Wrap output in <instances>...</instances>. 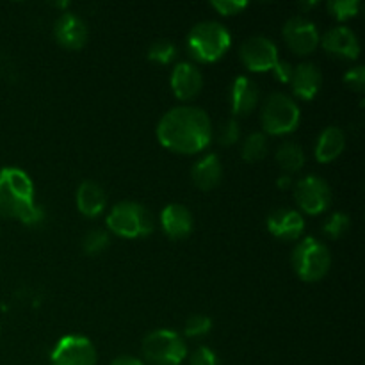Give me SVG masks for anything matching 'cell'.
I'll return each mask as SVG.
<instances>
[{
	"label": "cell",
	"mask_w": 365,
	"mask_h": 365,
	"mask_svg": "<svg viewBox=\"0 0 365 365\" xmlns=\"http://www.w3.org/2000/svg\"><path fill=\"white\" fill-rule=\"evenodd\" d=\"M155 132L160 146L182 155L203 152L212 139L209 116L203 109L192 106H178L168 110Z\"/></svg>",
	"instance_id": "obj_1"
},
{
	"label": "cell",
	"mask_w": 365,
	"mask_h": 365,
	"mask_svg": "<svg viewBox=\"0 0 365 365\" xmlns=\"http://www.w3.org/2000/svg\"><path fill=\"white\" fill-rule=\"evenodd\" d=\"M34 184L21 168L0 170V216L25 223L34 210Z\"/></svg>",
	"instance_id": "obj_2"
},
{
	"label": "cell",
	"mask_w": 365,
	"mask_h": 365,
	"mask_svg": "<svg viewBox=\"0 0 365 365\" xmlns=\"http://www.w3.org/2000/svg\"><path fill=\"white\" fill-rule=\"evenodd\" d=\"M232 45V36L220 21H202L187 36V50L198 63H216Z\"/></svg>",
	"instance_id": "obj_3"
},
{
	"label": "cell",
	"mask_w": 365,
	"mask_h": 365,
	"mask_svg": "<svg viewBox=\"0 0 365 365\" xmlns=\"http://www.w3.org/2000/svg\"><path fill=\"white\" fill-rule=\"evenodd\" d=\"M107 227L123 239H141L153 232V217L141 203L120 202L110 209Z\"/></svg>",
	"instance_id": "obj_4"
},
{
	"label": "cell",
	"mask_w": 365,
	"mask_h": 365,
	"mask_svg": "<svg viewBox=\"0 0 365 365\" xmlns=\"http://www.w3.org/2000/svg\"><path fill=\"white\" fill-rule=\"evenodd\" d=\"M292 267L307 284L323 280L331 267V253L316 237H305L292 252Z\"/></svg>",
	"instance_id": "obj_5"
},
{
	"label": "cell",
	"mask_w": 365,
	"mask_h": 365,
	"mask_svg": "<svg viewBox=\"0 0 365 365\" xmlns=\"http://www.w3.org/2000/svg\"><path fill=\"white\" fill-rule=\"evenodd\" d=\"M141 351L150 365H180L187 356V346L173 330H153L143 339Z\"/></svg>",
	"instance_id": "obj_6"
},
{
	"label": "cell",
	"mask_w": 365,
	"mask_h": 365,
	"mask_svg": "<svg viewBox=\"0 0 365 365\" xmlns=\"http://www.w3.org/2000/svg\"><path fill=\"white\" fill-rule=\"evenodd\" d=\"M302 113L291 96L273 93L262 107V127L269 135L291 134L298 128Z\"/></svg>",
	"instance_id": "obj_7"
},
{
	"label": "cell",
	"mask_w": 365,
	"mask_h": 365,
	"mask_svg": "<svg viewBox=\"0 0 365 365\" xmlns=\"http://www.w3.org/2000/svg\"><path fill=\"white\" fill-rule=\"evenodd\" d=\"M294 198L303 212L317 216L331 205V189L321 177L309 175L294 185Z\"/></svg>",
	"instance_id": "obj_8"
},
{
	"label": "cell",
	"mask_w": 365,
	"mask_h": 365,
	"mask_svg": "<svg viewBox=\"0 0 365 365\" xmlns=\"http://www.w3.org/2000/svg\"><path fill=\"white\" fill-rule=\"evenodd\" d=\"M52 365H96V349L84 335H64L50 353Z\"/></svg>",
	"instance_id": "obj_9"
},
{
	"label": "cell",
	"mask_w": 365,
	"mask_h": 365,
	"mask_svg": "<svg viewBox=\"0 0 365 365\" xmlns=\"http://www.w3.org/2000/svg\"><path fill=\"white\" fill-rule=\"evenodd\" d=\"M239 56L250 71H269L280 61L277 45L266 36H253L246 39L241 45Z\"/></svg>",
	"instance_id": "obj_10"
},
{
	"label": "cell",
	"mask_w": 365,
	"mask_h": 365,
	"mask_svg": "<svg viewBox=\"0 0 365 365\" xmlns=\"http://www.w3.org/2000/svg\"><path fill=\"white\" fill-rule=\"evenodd\" d=\"M284 39L289 48L298 56H309L317 48L321 34L316 24L305 16H292L284 25Z\"/></svg>",
	"instance_id": "obj_11"
},
{
	"label": "cell",
	"mask_w": 365,
	"mask_h": 365,
	"mask_svg": "<svg viewBox=\"0 0 365 365\" xmlns=\"http://www.w3.org/2000/svg\"><path fill=\"white\" fill-rule=\"evenodd\" d=\"M57 43L68 50H81L88 43L89 31L86 21L75 13H63L53 24Z\"/></svg>",
	"instance_id": "obj_12"
},
{
	"label": "cell",
	"mask_w": 365,
	"mask_h": 365,
	"mask_svg": "<svg viewBox=\"0 0 365 365\" xmlns=\"http://www.w3.org/2000/svg\"><path fill=\"white\" fill-rule=\"evenodd\" d=\"M160 227L171 241H184L195 227L191 210L182 203H170L160 212Z\"/></svg>",
	"instance_id": "obj_13"
},
{
	"label": "cell",
	"mask_w": 365,
	"mask_h": 365,
	"mask_svg": "<svg viewBox=\"0 0 365 365\" xmlns=\"http://www.w3.org/2000/svg\"><path fill=\"white\" fill-rule=\"evenodd\" d=\"M267 230L282 241H296L305 230V220L298 210L277 209L267 216Z\"/></svg>",
	"instance_id": "obj_14"
},
{
	"label": "cell",
	"mask_w": 365,
	"mask_h": 365,
	"mask_svg": "<svg viewBox=\"0 0 365 365\" xmlns=\"http://www.w3.org/2000/svg\"><path fill=\"white\" fill-rule=\"evenodd\" d=\"M321 45L331 56L344 57V59H356L360 56V43L355 32L349 27H334L327 31L321 39Z\"/></svg>",
	"instance_id": "obj_15"
},
{
	"label": "cell",
	"mask_w": 365,
	"mask_h": 365,
	"mask_svg": "<svg viewBox=\"0 0 365 365\" xmlns=\"http://www.w3.org/2000/svg\"><path fill=\"white\" fill-rule=\"evenodd\" d=\"M171 89L178 100H191L202 91V71L191 63H178L171 71Z\"/></svg>",
	"instance_id": "obj_16"
},
{
	"label": "cell",
	"mask_w": 365,
	"mask_h": 365,
	"mask_svg": "<svg viewBox=\"0 0 365 365\" xmlns=\"http://www.w3.org/2000/svg\"><path fill=\"white\" fill-rule=\"evenodd\" d=\"M75 203L82 216L86 217H98L107 207V195L102 185L93 180H84L77 189L75 195Z\"/></svg>",
	"instance_id": "obj_17"
},
{
	"label": "cell",
	"mask_w": 365,
	"mask_h": 365,
	"mask_svg": "<svg viewBox=\"0 0 365 365\" xmlns=\"http://www.w3.org/2000/svg\"><path fill=\"white\" fill-rule=\"evenodd\" d=\"M321 84H323V75H321V70L314 63H302L294 68L291 86L298 98H316V95L321 89Z\"/></svg>",
	"instance_id": "obj_18"
},
{
	"label": "cell",
	"mask_w": 365,
	"mask_h": 365,
	"mask_svg": "<svg viewBox=\"0 0 365 365\" xmlns=\"http://www.w3.org/2000/svg\"><path fill=\"white\" fill-rule=\"evenodd\" d=\"M230 103L232 114L235 116H246L248 113H252L259 103V88L255 86V82L245 75L235 78L232 84Z\"/></svg>",
	"instance_id": "obj_19"
},
{
	"label": "cell",
	"mask_w": 365,
	"mask_h": 365,
	"mask_svg": "<svg viewBox=\"0 0 365 365\" xmlns=\"http://www.w3.org/2000/svg\"><path fill=\"white\" fill-rule=\"evenodd\" d=\"M191 177L196 187L202 189V191H212L214 187L220 185L221 178H223V164H221L220 157L216 153L203 155L192 166Z\"/></svg>",
	"instance_id": "obj_20"
},
{
	"label": "cell",
	"mask_w": 365,
	"mask_h": 365,
	"mask_svg": "<svg viewBox=\"0 0 365 365\" xmlns=\"http://www.w3.org/2000/svg\"><path fill=\"white\" fill-rule=\"evenodd\" d=\"M346 148V135L339 127H328L319 134L316 143V159L317 163L328 164L334 163Z\"/></svg>",
	"instance_id": "obj_21"
},
{
	"label": "cell",
	"mask_w": 365,
	"mask_h": 365,
	"mask_svg": "<svg viewBox=\"0 0 365 365\" xmlns=\"http://www.w3.org/2000/svg\"><path fill=\"white\" fill-rule=\"evenodd\" d=\"M277 163L287 173H298L305 166V152L294 141H285L277 150Z\"/></svg>",
	"instance_id": "obj_22"
},
{
	"label": "cell",
	"mask_w": 365,
	"mask_h": 365,
	"mask_svg": "<svg viewBox=\"0 0 365 365\" xmlns=\"http://www.w3.org/2000/svg\"><path fill=\"white\" fill-rule=\"evenodd\" d=\"M267 153V139L262 132H253L242 143L241 155L246 163H259Z\"/></svg>",
	"instance_id": "obj_23"
},
{
	"label": "cell",
	"mask_w": 365,
	"mask_h": 365,
	"mask_svg": "<svg viewBox=\"0 0 365 365\" xmlns=\"http://www.w3.org/2000/svg\"><path fill=\"white\" fill-rule=\"evenodd\" d=\"M110 245L109 232L100 230V228H95V230H89L88 234L82 239V250L88 255H100L102 252H106Z\"/></svg>",
	"instance_id": "obj_24"
},
{
	"label": "cell",
	"mask_w": 365,
	"mask_h": 365,
	"mask_svg": "<svg viewBox=\"0 0 365 365\" xmlns=\"http://www.w3.org/2000/svg\"><path fill=\"white\" fill-rule=\"evenodd\" d=\"M148 59L155 64H170L173 63L177 57V46L175 43L168 41V39H159V41L152 43L148 48Z\"/></svg>",
	"instance_id": "obj_25"
},
{
	"label": "cell",
	"mask_w": 365,
	"mask_h": 365,
	"mask_svg": "<svg viewBox=\"0 0 365 365\" xmlns=\"http://www.w3.org/2000/svg\"><path fill=\"white\" fill-rule=\"evenodd\" d=\"M349 227H351V220H349L348 214L335 212L324 221L323 234L328 239H341L349 230Z\"/></svg>",
	"instance_id": "obj_26"
},
{
	"label": "cell",
	"mask_w": 365,
	"mask_h": 365,
	"mask_svg": "<svg viewBox=\"0 0 365 365\" xmlns=\"http://www.w3.org/2000/svg\"><path fill=\"white\" fill-rule=\"evenodd\" d=\"M210 330H212V319L209 316H203V314H195L185 321L184 334L191 339L205 337Z\"/></svg>",
	"instance_id": "obj_27"
},
{
	"label": "cell",
	"mask_w": 365,
	"mask_h": 365,
	"mask_svg": "<svg viewBox=\"0 0 365 365\" xmlns=\"http://www.w3.org/2000/svg\"><path fill=\"white\" fill-rule=\"evenodd\" d=\"M360 6H362V4H360L359 0H330V2H328V11H330L337 20L346 21L359 14Z\"/></svg>",
	"instance_id": "obj_28"
},
{
	"label": "cell",
	"mask_w": 365,
	"mask_h": 365,
	"mask_svg": "<svg viewBox=\"0 0 365 365\" xmlns=\"http://www.w3.org/2000/svg\"><path fill=\"white\" fill-rule=\"evenodd\" d=\"M239 135H241V128H239L237 120H228L227 123L221 125L217 141L221 146H232L239 141Z\"/></svg>",
	"instance_id": "obj_29"
},
{
	"label": "cell",
	"mask_w": 365,
	"mask_h": 365,
	"mask_svg": "<svg viewBox=\"0 0 365 365\" xmlns=\"http://www.w3.org/2000/svg\"><path fill=\"white\" fill-rule=\"evenodd\" d=\"M210 6L223 16H234V14L245 11L248 7V2H245V0H216Z\"/></svg>",
	"instance_id": "obj_30"
},
{
	"label": "cell",
	"mask_w": 365,
	"mask_h": 365,
	"mask_svg": "<svg viewBox=\"0 0 365 365\" xmlns=\"http://www.w3.org/2000/svg\"><path fill=\"white\" fill-rule=\"evenodd\" d=\"M189 364L191 365H221L216 353H214L210 348H207V346H200V348H196L195 353L191 355V359H189Z\"/></svg>",
	"instance_id": "obj_31"
},
{
	"label": "cell",
	"mask_w": 365,
	"mask_h": 365,
	"mask_svg": "<svg viewBox=\"0 0 365 365\" xmlns=\"http://www.w3.org/2000/svg\"><path fill=\"white\" fill-rule=\"evenodd\" d=\"M344 82L348 88L353 89V91L362 93L365 88V68L356 66V68H351L349 71H346Z\"/></svg>",
	"instance_id": "obj_32"
},
{
	"label": "cell",
	"mask_w": 365,
	"mask_h": 365,
	"mask_svg": "<svg viewBox=\"0 0 365 365\" xmlns=\"http://www.w3.org/2000/svg\"><path fill=\"white\" fill-rule=\"evenodd\" d=\"M273 71H274V77H277L278 81L284 82V84H291L292 73H294V68H292L291 63H285V61H278L277 66L273 68Z\"/></svg>",
	"instance_id": "obj_33"
},
{
	"label": "cell",
	"mask_w": 365,
	"mask_h": 365,
	"mask_svg": "<svg viewBox=\"0 0 365 365\" xmlns=\"http://www.w3.org/2000/svg\"><path fill=\"white\" fill-rule=\"evenodd\" d=\"M110 365H145V362L139 359H135V356L121 355V356H116V359L110 362Z\"/></svg>",
	"instance_id": "obj_34"
},
{
	"label": "cell",
	"mask_w": 365,
	"mask_h": 365,
	"mask_svg": "<svg viewBox=\"0 0 365 365\" xmlns=\"http://www.w3.org/2000/svg\"><path fill=\"white\" fill-rule=\"evenodd\" d=\"M277 184H278V187H280V189H287L289 185H292V180H291V177H289V175H282V177L277 180Z\"/></svg>",
	"instance_id": "obj_35"
}]
</instances>
